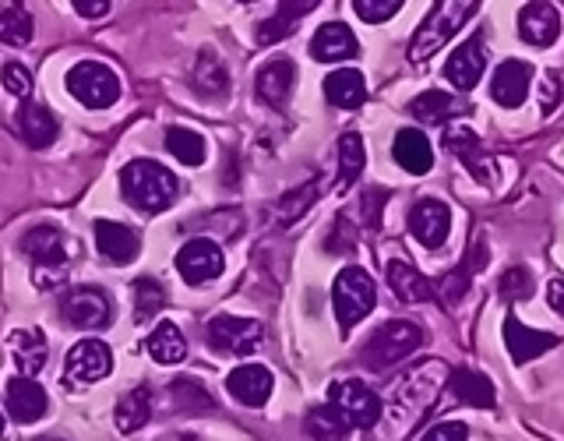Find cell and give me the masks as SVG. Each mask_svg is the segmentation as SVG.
I'll use <instances>...</instances> for the list:
<instances>
[{"label": "cell", "instance_id": "6da1fadb", "mask_svg": "<svg viewBox=\"0 0 564 441\" xmlns=\"http://www.w3.org/2000/svg\"><path fill=\"white\" fill-rule=\"evenodd\" d=\"M448 364L445 361H423L416 364L413 370H405V375L392 385V392L381 402V438L384 441H402L410 434L416 423L427 417V410L434 406V399L441 396V388L448 381Z\"/></svg>", "mask_w": 564, "mask_h": 441}, {"label": "cell", "instance_id": "7a4b0ae2", "mask_svg": "<svg viewBox=\"0 0 564 441\" xmlns=\"http://www.w3.org/2000/svg\"><path fill=\"white\" fill-rule=\"evenodd\" d=\"M120 191L131 205L155 216V212H166L176 202L181 184H176V176L166 166H159L155 159H134V163L120 170Z\"/></svg>", "mask_w": 564, "mask_h": 441}, {"label": "cell", "instance_id": "3957f363", "mask_svg": "<svg viewBox=\"0 0 564 441\" xmlns=\"http://www.w3.org/2000/svg\"><path fill=\"white\" fill-rule=\"evenodd\" d=\"M476 8H480L476 0H455V4H452V0H441V4H431L427 18L420 22L413 43H410V61L413 64L431 61L434 53L476 14Z\"/></svg>", "mask_w": 564, "mask_h": 441}, {"label": "cell", "instance_id": "277c9868", "mask_svg": "<svg viewBox=\"0 0 564 441\" xmlns=\"http://www.w3.org/2000/svg\"><path fill=\"white\" fill-rule=\"evenodd\" d=\"M22 251L32 258V279L35 287L53 290L67 279V240L57 226H32L22 237Z\"/></svg>", "mask_w": 564, "mask_h": 441}, {"label": "cell", "instance_id": "5b68a950", "mask_svg": "<svg viewBox=\"0 0 564 441\" xmlns=\"http://www.w3.org/2000/svg\"><path fill=\"white\" fill-rule=\"evenodd\" d=\"M332 304H335V318H339V329L352 332L378 304L375 279H370L360 265H346V269L335 276Z\"/></svg>", "mask_w": 564, "mask_h": 441}, {"label": "cell", "instance_id": "8992f818", "mask_svg": "<svg viewBox=\"0 0 564 441\" xmlns=\"http://www.w3.org/2000/svg\"><path fill=\"white\" fill-rule=\"evenodd\" d=\"M427 343V332L413 322H384L364 346V364L370 370L395 367L399 361L413 357V353Z\"/></svg>", "mask_w": 564, "mask_h": 441}, {"label": "cell", "instance_id": "52a82bcc", "mask_svg": "<svg viewBox=\"0 0 564 441\" xmlns=\"http://www.w3.org/2000/svg\"><path fill=\"white\" fill-rule=\"evenodd\" d=\"M67 93L88 110H106L120 99V78L113 67L99 61H82L67 71Z\"/></svg>", "mask_w": 564, "mask_h": 441}, {"label": "cell", "instance_id": "ba28073f", "mask_svg": "<svg viewBox=\"0 0 564 441\" xmlns=\"http://www.w3.org/2000/svg\"><path fill=\"white\" fill-rule=\"evenodd\" d=\"M328 406L339 410L349 428H378L381 420V396L360 378H343L328 388Z\"/></svg>", "mask_w": 564, "mask_h": 441}, {"label": "cell", "instance_id": "9c48e42d", "mask_svg": "<svg viewBox=\"0 0 564 441\" xmlns=\"http://www.w3.org/2000/svg\"><path fill=\"white\" fill-rule=\"evenodd\" d=\"M61 314H64L67 325L96 332V329H106L113 322V300L99 287H75V290L64 293Z\"/></svg>", "mask_w": 564, "mask_h": 441}, {"label": "cell", "instance_id": "30bf717a", "mask_svg": "<svg viewBox=\"0 0 564 441\" xmlns=\"http://www.w3.org/2000/svg\"><path fill=\"white\" fill-rule=\"evenodd\" d=\"M208 343L219 353H234V357H251L261 346V322L254 318H240V314H216L208 322Z\"/></svg>", "mask_w": 564, "mask_h": 441}, {"label": "cell", "instance_id": "8fae6325", "mask_svg": "<svg viewBox=\"0 0 564 441\" xmlns=\"http://www.w3.org/2000/svg\"><path fill=\"white\" fill-rule=\"evenodd\" d=\"M113 370V353L102 340H82L70 346L64 361V381L67 385H96L102 378H110Z\"/></svg>", "mask_w": 564, "mask_h": 441}, {"label": "cell", "instance_id": "7c38bea8", "mask_svg": "<svg viewBox=\"0 0 564 441\" xmlns=\"http://www.w3.org/2000/svg\"><path fill=\"white\" fill-rule=\"evenodd\" d=\"M223 269H226L223 251L212 240H205V237L187 240L181 251H176V272H181V279L191 282V287L212 282L216 276H223Z\"/></svg>", "mask_w": 564, "mask_h": 441}, {"label": "cell", "instance_id": "4fadbf2b", "mask_svg": "<svg viewBox=\"0 0 564 441\" xmlns=\"http://www.w3.org/2000/svg\"><path fill=\"white\" fill-rule=\"evenodd\" d=\"M448 229H452V208L437 198H420L410 212V234L423 244L437 251L441 244L448 240Z\"/></svg>", "mask_w": 564, "mask_h": 441}, {"label": "cell", "instance_id": "5bb4252c", "mask_svg": "<svg viewBox=\"0 0 564 441\" xmlns=\"http://www.w3.org/2000/svg\"><path fill=\"white\" fill-rule=\"evenodd\" d=\"M445 149L455 159H463L476 181H484V184L494 181V159L487 155L484 141L476 138V131H469L466 123H452V128H445Z\"/></svg>", "mask_w": 564, "mask_h": 441}, {"label": "cell", "instance_id": "9a60e30c", "mask_svg": "<svg viewBox=\"0 0 564 441\" xmlns=\"http://www.w3.org/2000/svg\"><path fill=\"white\" fill-rule=\"evenodd\" d=\"M501 332H505V346H508V353H511V361H516L519 367L529 364V361H536V357H543V353H551V349L561 343L554 332L525 329L516 314H508V318H505Z\"/></svg>", "mask_w": 564, "mask_h": 441}, {"label": "cell", "instance_id": "2e32d148", "mask_svg": "<svg viewBox=\"0 0 564 441\" xmlns=\"http://www.w3.org/2000/svg\"><path fill=\"white\" fill-rule=\"evenodd\" d=\"M487 258H490V251H487V240L476 237V240H473V247L466 251V258H463V265H458L455 272H448L445 279H437L434 293L441 297V304H445V308H455L458 300L466 297V290H469L473 276L487 269Z\"/></svg>", "mask_w": 564, "mask_h": 441}, {"label": "cell", "instance_id": "e0dca14e", "mask_svg": "<svg viewBox=\"0 0 564 441\" xmlns=\"http://www.w3.org/2000/svg\"><path fill=\"white\" fill-rule=\"evenodd\" d=\"M272 370L261 364H240L226 375V392L243 406H264L272 396Z\"/></svg>", "mask_w": 564, "mask_h": 441}, {"label": "cell", "instance_id": "ac0fdd59", "mask_svg": "<svg viewBox=\"0 0 564 441\" xmlns=\"http://www.w3.org/2000/svg\"><path fill=\"white\" fill-rule=\"evenodd\" d=\"M529 82H533V67L525 61H505L498 71H494V82H490V96L505 110H519L529 96Z\"/></svg>", "mask_w": 564, "mask_h": 441}, {"label": "cell", "instance_id": "d6986e66", "mask_svg": "<svg viewBox=\"0 0 564 441\" xmlns=\"http://www.w3.org/2000/svg\"><path fill=\"white\" fill-rule=\"evenodd\" d=\"M487 71V46H484V35H473L466 40L458 50H452V57L445 64V78L455 85V88H473L476 82L484 78Z\"/></svg>", "mask_w": 564, "mask_h": 441}, {"label": "cell", "instance_id": "ffe728a7", "mask_svg": "<svg viewBox=\"0 0 564 441\" xmlns=\"http://www.w3.org/2000/svg\"><path fill=\"white\" fill-rule=\"evenodd\" d=\"M519 35L536 50H546L557 43L561 35V14L554 4H546V0H540V4H525L519 11Z\"/></svg>", "mask_w": 564, "mask_h": 441}, {"label": "cell", "instance_id": "44dd1931", "mask_svg": "<svg viewBox=\"0 0 564 441\" xmlns=\"http://www.w3.org/2000/svg\"><path fill=\"white\" fill-rule=\"evenodd\" d=\"M96 247H99V255H102L106 261L128 265V261H134L138 251H141V237L134 234L131 226H123V223L99 219V223H96Z\"/></svg>", "mask_w": 564, "mask_h": 441}, {"label": "cell", "instance_id": "7402d4cb", "mask_svg": "<svg viewBox=\"0 0 564 441\" xmlns=\"http://www.w3.org/2000/svg\"><path fill=\"white\" fill-rule=\"evenodd\" d=\"M360 53L357 35L349 32V25L343 22H328L314 32L311 40V57L322 61V64H335V61H352Z\"/></svg>", "mask_w": 564, "mask_h": 441}, {"label": "cell", "instance_id": "603a6c76", "mask_svg": "<svg viewBox=\"0 0 564 441\" xmlns=\"http://www.w3.org/2000/svg\"><path fill=\"white\" fill-rule=\"evenodd\" d=\"M46 388L35 381V378H11L8 381V410L18 423H35L46 417Z\"/></svg>", "mask_w": 564, "mask_h": 441}, {"label": "cell", "instance_id": "cb8c5ba5", "mask_svg": "<svg viewBox=\"0 0 564 441\" xmlns=\"http://www.w3.org/2000/svg\"><path fill=\"white\" fill-rule=\"evenodd\" d=\"M384 276H388V287H392V293L402 300V304H423V300L434 297V282L423 272H416L405 258L388 261Z\"/></svg>", "mask_w": 564, "mask_h": 441}, {"label": "cell", "instance_id": "d4e9b609", "mask_svg": "<svg viewBox=\"0 0 564 441\" xmlns=\"http://www.w3.org/2000/svg\"><path fill=\"white\" fill-rule=\"evenodd\" d=\"M18 131H22V138L29 141L32 149H46V146L57 141L61 123H57V117H53L50 106L25 103L22 110H18Z\"/></svg>", "mask_w": 564, "mask_h": 441}, {"label": "cell", "instance_id": "484cf974", "mask_svg": "<svg viewBox=\"0 0 564 441\" xmlns=\"http://www.w3.org/2000/svg\"><path fill=\"white\" fill-rule=\"evenodd\" d=\"M392 155H395V163L405 170V173H427L434 166V149H431V141L423 131L416 128H402L392 141Z\"/></svg>", "mask_w": 564, "mask_h": 441}, {"label": "cell", "instance_id": "4316f807", "mask_svg": "<svg viewBox=\"0 0 564 441\" xmlns=\"http://www.w3.org/2000/svg\"><path fill=\"white\" fill-rule=\"evenodd\" d=\"M8 343H11V357H14L18 370H22V378L40 375V370L46 367L50 346H46V335L40 329H18V332H11Z\"/></svg>", "mask_w": 564, "mask_h": 441}, {"label": "cell", "instance_id": "83f0119b", "mask_svg": "<svg viewBox=\"0 0 564 441\" xmlns=\"http://www.w3.org/2000/svg\"><path fill=\"white\" fill-rule=\"evenodd\" d=\"M293 78H296V71H293V61L290 57L269 61V64L258 71V99L275 106V110H279V106H286V99L293 93Z\"/></svg>", "mask_w": 564, "mask_h": 441}, {"label": "cell", "instance_id": "f1b7e54d", "mask_svg": "<svg viewBox=\"0 0 564 441\" xmlns=\"http://www.w3.org/2000/svg\"><path fill=\"white\" fill-rule=\"evenodd\" d=\"M452 396L466 406H480V410H494L498 406V392H494V381L480 370H469V367H455L452 375Z\"/></svg>", "mask_w": 564, "mask_h": 441}, {"label": "cell", "instance_id": "f546056e", "mask_svg": "<svg viewBox=\"0 0 564 441\" xmlns=\"http://www.w3.org/2000/svg\"><path fill=\"white\" fill-rule=\"evenodd\" d=\"M325 99L339 110H357L367 99V82L357 67H339L325 78Z\"/></svg>", "mask_w": 564, "mask_h": 441}, {"label": "cell", "instance_id": "4dcf8cb0", "mask_svg": "<svg viewBox=\"0 0 564 441\" xmlns=\"http://www.w3.org/2000/svg\"><path fill=\"white\" fill-rule=\"evenodd\" d=\"M314 8H317L314 0H286V4H279L269 22H261V25H258V43H261V46H269V43L286 40V35L293 32V25L300 22V18H307Z\"/></svg>", "mask_w": 564, "mask_h": 441}, {"label": "cell", "instance_id": "1f68e13d", "mask_svg": "<svg viewBox=\"0 0 564 441\" xmlns=\"http://www.w3.org/2000/svg\"><path fill=\"white\" fill-rule=\"evenodd\" d=\"M145 346H149V357L155 364H181L187 357V340L173 322H159Z\"/></svg>", "mask_w": 564, "mask_h": 441}, {"label": "cell", "instance_id": "d6a6232c", "mask_svg": "<svg viewBox=\"0 0 564 441\" xmlns=\"http://www.w3.org/2000/svg\"><path fill=\"white\" fill-rule=\"evenodd\" d=\"M117 428L123 434H134L141 431L149 423L152 417V396H149V388H131V392H123L120 402H117Z\"/></svg>", "mask_w": 564, "mask_h": 441}, {"label": "cell", "instance_id": "836d02e7", "mask_svg": "<svg viewBox=\"0 0 564 441\" xmlns=\"http://www.w3.org/2000/svg\"><path fill=\"white\" fill-rule=\"evenodd\" d=\"M304 428L314 441H346L349 438V423L343 420L339 410H332V406H314V410L307 413Z\"/></svg>", "mask_w": 564, "mask_h": 441}, {"label": "cell", "instance_id": "e575fe53", "mask_svg": "<svg viewBox=\"0 0 564 441\" xmlns=\"http://www.w3.org/2000/svg\"><path fill=\"white\" fill-rule=\"evenodd\" d=\"M367 152H364V138L360 135H343L339 138V191H349L357 184V176L364 173Z\"/></svg>", "mask_w": 564, "mask_h": 441}, {"label": "cell", "instance_id": "d590c367", "mask_svg": "<svg viewBox=\"0 0 564 441\" xmlns=\"http://www.w3.org/2000/svg\"><path fill=\"white\" fill-rule=\"evenodd\" d=\"M166 149L181 159L184 166H202L205 163V138L198 131H191V128H170L166 131Z\"/></svg>", "mask_w": 564, "mask_h": 441}, {"label": "cell", "instance_id": "8d00e7d4", "mask_svg": "<svg viewBox=\"0 0 564 441\" xmlns=\"http://www.w3.org/2000/svg\"><path fill=\"white\" fill-rule=\"evenodd\" d=\"M317 191H322V184L317 181H307L304 187H296L290 194H282V198L275 202V223L279 226H290L293 219H300L304 212L317 202Z\"/></svg>", "mask_w": 564, "mask_h": 441}, {"label": "cell", "instance_id": "74e56055", "mask_svg": "<svg viewBox=\"0 0 564 441\" xmlns=\"http://www.w3.org/2000/svg\"><path fill=\"white\" fill-rule=\"evenodd\" d=\"M170 396L176 402V410H187V413H212V410H216V399H212L198 381L176 378L170 385Z\"/></svg>", "mask_w": 564, "mask_h": 441}, {"label": "cell", "instance_id": "f35d334b", "mask_svg": "<svg viewBox=\"0 0 564 441\" xmlns=\"http://www.w3.org/2000/svg\"><path fill=\"white\" fill-rule=\"evenodd\" d=\"M32 40V14L25 8H0V43L25 46Z\"/></svg>", "mask_w": 564, "mask_h": 441}, {"label": "cell", "instance_id": "ab89813d", "mask_svg": "<svg viewBox=\"0 0 564 441\" xmlns=\"http://www.w3.org/2000/svg\"><path fill=\"white\" fill-rule=\"evenodd\" d=\"M455 110V99L448 93H437V88H427L410 103V114L423 123H441L448 114Z\"/></svg>", "mask_w": 564, "mask_h": 441}, {"label": "cell", "instance_id": "60d3db41", "mask_svg": "<svg viewBox=\"0 0 564 441\" xmlns=\"http://www.w3.org/2000/svg\"><path fill=\"white\" fill-rule=\"evenodd\" d=\"M194 85L205 88V93H226V85H229L226 64L212 50H202L198 64H194Z\"/></svg>", "mask_w": 564, "mask_h": 441}, {"label": "cell", "instance_id": "b9f144b4", "mask_svg": "<svg viewBox=\"0 0 564 441\" xmlns=\"http://www.w3.org/2000/svg\"><path fill=\"white\" fill-rule=\"evenodd\" d=\"M163 304H166V293H163V287H159L155 279H138L134 282V318L141 325L152 322Z\"/></svg>", "mask_w": 564, "mask_h": 441}, {"label": "cell", "instance_id": "7bdbcfd3", "mask_svg": "<svg viewBox=\"0 0 564 441\" xmlns=\"http://www.w3.org/2000/svg\"><path fill=\"white\" fill-rule=\"evenodd\" d=\"M402 8H405L402 0H352V11H357L370 25L388 22V18H395Z\"/></svg>", "mask_w": 564, "mask_h": 441}, {"label": "cell", "instance_id": "ee69618b", "mask_svg": "<svg viewBox=\"0 0 564 441\" xmlns=\"http://www.w3.org/2000/svg\"><path fill=\"white\" fill-rule=\"evenodd\" d=\"M0 82H4V88H8L11 96H18V99H29L32 96V75H29L25 64L8 61L4 67H0Z\"/></svg>", "mask_w": 564, "mask_h": 441}, {"label": "cell", "instance_id": "f6af8a7d", "mask_svg": "<svg viewBox=\"0 0 564 441\" xmlns=\"http://www.w3.org/2000/svg\"><path fill=\"white\" fill-rule=\"evenodd\" d=\"M529 293H533V276H529L522 265H516V269H508L501 276V297L505 300H525Z\"/></svg>", "mask_w": 564, "mask_h": 441}, {"label": "cell", "instance_id": "bcb514c9", "mask_svg": "<svg viewBox=\"0 0 564 441\" xmlns=\"http://www.w3.org/2000/svg\"><path fill=\"white\" fill-rule=\"evenodd\" d=\"M388 202V191L384 187H367L364 198H360V216L367 223V229H378L381 226V208Z\"/></svg>", "mask_w": 564, "mask_h": 441}, {"label": "cell", "instance_id": "7dc6e473", "mask_svg": "<svg viewBox=\"0 0 564 441\" xmlns=\"http://www.w3.org/2000/svg\"><path fill=\"white\" fill-rule=\"evenodd\" d=\"M423 441H469V434H466V423L448 420V423H437V428H431L427 434H423Z\"/></svg>", "mask_w": 564, "mask_h": 441}, {"label": "cell", "instance_id": "c3c4849f", "mask_svg": "<svg viewBox=\"0 0 564 441\" xmlns=\"http://www.w3.org/2000/svg\"><path fill=\"white\" fill-rule=\"evenodd\" d=\"M540 99H543V114H551L557 99H561V78L554 75V71H546L543 82H540Z\"/></svg>", "mask_w": 564, "mask_h": 441}, {"label": "cell", "instance_id": "681fc988", "mask_svg": "<svg viewBox=\"0 0 564 441\" xmlns=\"http://www.w3.org/2000/svg\"><path fill=\"white\" fill-rule=\"evenodd\" d=\"M352 240H357V237H352L349 223H346V219H339V223H335V237L328 240V251H349Z\"/></svg>", "mask_w": 564, "mask_h": 441}, {"label": "cell", "instance_id": "f907efd6", "mask_svg": "<svg viewBox=\"0 0 564 441\" xmlns=\"http://www.w3.org/2000/svg\"><path fill=\"white\" fill-rule=\"evenodd\" d=\"M75 11L82 18H102L106 11H110V0H75Z\"/></svg>", "mask_w": 564, "mask_h": 441}, {"label": "cell", "instance_id": "816d5d0a", "mask_svg": "<svg viewBox=\"0 0 564 441\" xmlns=\"http://www.w3.org/2000/svg\"><path fill=\"white\" fill-rule=\"evenodd\" d=\"M546 304H551L557 314H564V279H554L551 287H546Z\"/></svg>", "mask_w": 564, "mask_h": 441}, {"label": "cell", "instance_id": "f5cc1de1", "mask_svg": "<svg viewBox=\"0 0 564 441\" xmlns=\"http://www.w3.org/2000/svg\"><path fill=\"white\" fill-rule=\"evenodd\" d=\"M184 441H202V438H194V434H187V438H184Z\"/></svg>", "mask_w": 564, "mask_h": 441}, {"label": "cell", "instance_id": "db71d44e", "mask_svg": "<svg viewBox=\"0 0 564 441\" xmlns=\"http://www.w3.org/2000/svg\"><path fill=\"white\" fill-rule=\"evenodd\" d=\"M0 434H4V417H0Z\"/></svg>", "mask_w": 564, "mask_h": 441}]
</instances>
